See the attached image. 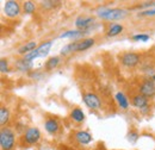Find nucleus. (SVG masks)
I'll use <instances>...</instances> for the list:
<instances>
[{
    "label": "nucleus",
    "instance_id": "22",
    "mask_svg": "<svg viewBox=\"0 0 155 150\" xmlns=\"http://www.w3.org/2000/svg\"><path fill=\"white\" fill-rule=\"evenodd\" d=\"M23 10H24L25 13L32 15L35 12V10H36V5L34 2H31V1H25L24 5H23Z\"/></svg>",
    "mask_w": 155,
    "mask_h": 150
},
{
    "label": "nucleus",
    "instance_id": "11",
    "mask_svg": "<svg viewBox=\"0 0 155 150\" xmlns=\"http://www.w3.org/2000/svg\"><path fill=\"white\" fill-rule=\"evenodd\" d=\"M44 128H45L48 133L54 135V133H56L60 130V124H58V122L55 118H48L44 122Z\"/></svg>",
    "mask_w": 155,
    "mask_h": 150
},
{
    "label": "nucleus",
    "instance_id": "16",
    "mask_svg": "<svg viewBox=\"0 0 155 150\" xmlns=\"http://www.w3.org/2000/svg\"><path fill=\"white\" fill-rule=\"evenodd\" d=\"M51 44L53 42L51 41H48V42H43L38 48H37V53H38V56L39 57H44L47 56L49 54V50L51 48Z\"/></svg>",
    "mask_w": 155,
    "mask_h": 150
},
{
    "label": "nucleus",
    "instance_id": "2",
    "mask_svg": "<svg viewBox=\"0 0 155 150\" xmlns=\"http://www.w3.org/2000/svg\"><path fill=\"white\" fill-rule=\"evenodd\" d=\"M97 16L105 20H118L127 16V11L122 8H110V7L100 6L97 10Z\"/></svg>",
    "mask_w": 155,
    "mask_h": 150
},
{
    "label": "nucleus",
    "instance_id": "29",
    "mask_svg": "<svg viewBox=\"0 0 155 150\" xmlns=\"http://www.w3.org/2000/svg\"><path fill=\"white\" fill-rule=\"evenodd\" d=\"M39 75H41V72H39V70H35V72H31V73H30V77H32V79H36V80H38V79H39Z\"/></svg>",
    "mask_w": 155,
    "mask_h": 150
},
{
    "label": "nucleus",
    "instance_id": "26",
    "mask_svg": "<svg viewBox=\"0 0 155 150\" xmlns=\"http://www.w3.org/2000/svg\"><path fill=\"white\" fill-rule=\"evenodd\" d=\"M138 16H142V17H153V16H155V7L154 8H150V10H147V11H143V12H140Z\"/></svg>",
    "mask_w": 155,
    "mask_h": 150
},
{
    "label": "nucleus",
    "instance_id": "17",
    "mask_svg": "<svg viewBox=\"0 0 155 150\" xmlns=\"http://www.w3.org/2000/svg\"><path fill=\"white\" fill-rule=\"evenodd\" d=\"M116 101H117V104L119 105V107L123 109V110H127V109L129 107L128 98L124 95L123 92H117L116 93Z\"/></svg>",
    "mask_w": 155,
    "mask_h": 150
},
{
    "label": "nucleus",
    "instance_id": "4",
    "mask_svg": "<svg viewBox=\"0 0 155 150\" xmlns=\"http://www.w3.org/2000/svg\"><path fill=\"white\" fill-rule=\"evenodd\" d=\"M41 138V132L37 128H29L26 131L24 132L21 139H23V143L26 144V145H34L36 144Z\"/></svg>",
    "mask_w": 155,
    "mask_h": 150
},
{
    "label": "nucleus",
    "instance_id": "6",
    "mask_svg": "<svg viewBox=\"0 0 155 150\" xmlns=\"http://www.w3.org/2000/svg\"><path fill=\"white\" fill-rule=\"evenodd\" d=\"M4 12L8 18H16L20 15V5L18 1L7 0L4 6Z\"/></svg>",
    "mask_w": 155,
    "mask_h": 150
},
{
    "label": "nucleus",
    "instance_id": "19",
    "mask_svg": "<svg viewBox=\"0 0 155 150\" xmlns=\"http://www.w3.org/2000/svg\"><path fill=\"white\" fill-rule=\"evenodd\" d=\"M17 67H18V69L20 72H30L31 68H32V62L21 58L20 61L17 62Z\"/></svg>",
    "mask_w": 155,
    "mask_h": 150
},
{
    "label": "nucleus",
    "instance_id": "21",
    "mask_svg": "<svg viewBox=\"0 0 155 150\" xmlns=\"http://www.w3.org/2000/svg\"><path fill=\"white\" fill-rule=\"evenodd\" d=\"M10 119V112L6 107H1L0 109V124L5 125Z\"/></svg>",
    "mask_w": 155,
    "mask_h": 150
},
{
    "label": "nucleus",
    "instance_id": "27",
    "mask_svg": "<svg viewBox=\"0 0 155 150\" xmlns=\"http://www.w3.org/2000/svg\"><path fill=\"white\" fill-rule=\"evenodd\" d=\"M128 139H129V142L135 143L136 141L138 139V133L135 131H130L129 132V135H128Z\"/></svg>",
    "mask_w": 155,
    "mask_h": 150
},
{
    "label": "nucleus",
    "instance_id": "8",
    "mask_svg": "<svg viewBox=\"0 0 155 150\" xmlns=\"http://www.w3.org/2000/svg\"><path fill=\"white\" fill-rule=\"evenodd\" d=\"M82 99H84V103L86 104V106L91 110H98L101 106V101H100V99H99L97 94L85 93L82 95Z\"/></svg>",
    "mask_w": 155,
    "mask_h": 150
},
{
    "label": "nucleus",
    "instance_id": "14",
    "mask_svg": "<svg viewBox=\"0 0 155 150\" xmlns=\"http://www.w3.org/2000/svg\"><path fill=\"white\" fill-rule=\"evenodd\" d=\"M71 118L72 120H74L75 123H82L85 120V114L82 112V110L80 107H74L71 111Z\"/></svg>",
    "mask_w": 155,
    "mask_h": 150
},
{
    "label": "nucleus",
    "instance_id": "30",
    "mask_svg": "<svg viewBox=\"0 0 155 150\" xmlns=\"http://www.w3.org/2000/svg\"><path fill=\"white\" fill-rule=\"evenodd\" d=\"M155 5V1H149V2H144L142 5V7H150V6H154Z\"/></svg>",
    "mask_w": 155,
    "mask_h": 150
},
{
    "label": "nucleus",
    "instance_id": "3",
    "mask_svg": "<svg viewBox=\"0 0 155 150\" xmlns=\"http://www.w3.org/2000/svg\"><path fill=\"white\" fill-rule=\"evenodd\" d=\"M16 143V135L10 128H2L0 131V145L2 150H12Z\"/></svg>",
    "mask_w": 155,
    "mask_h": 150
},
{
    "label": "nucleus",
    "instance_id": "24",
    "mask_svg": "<svg viewBox=\"0 0 155 150\" xmlns=\"http://www.w3.org/2000/svg\"><path fill=\"white\" fill-rule=\"evenodd\" d=\"M0 72L2 74H6L8 72V63L5 58H1V61H0Z\"/></svg>",
    "mask_w": 155,
    "mask_h": 150
},
{
    "label": "nucleus",
    "instance_id": "28",
    "mask_svg": "<svg viewBox=\"0 0 155 150\" xmlns=\"http://www.w3.org/2000/svg\"><path fill=\"white\" fill-rule=\"evenodd\" d=\"M55 6L54 1H42V7L43 8H53Z\"/></svg>",
    "mask_w": 155,
    "mask_h": 150
},
{
    "label": "nucleus",
    "instance_id": "23",
    "mask_svg": "<svg viewBox=\"0 0 155 150\" xmlns=\"http://www.w3.org/2000/svg\"><path fill=\"white\" fill-rule=\"evenodd\" d=\"M149 35H146V34H138V35H134L131 39L136 41V42H148L149 41Z\"/></svg>",
    "mask_w": 155,
    "mask_h": 150
},
{
    "label": "nucleus",
    "instance_id": "1",
    "mask_svg": "<svg viewBox=\"0 0 155 150\" xmlns=\"http://www.w3.org/2000/svg\"><path fill=\"white\" fill-rule=\"evenodd\" d=\"M94 43H96L94 38H84V39H80V41H75L73 43H69V44L64 45L61 49V55L67 56V55H71V54L77 53V51L87 50L91 47H93Z\"/></svg>",
    "mask_w": 155,
    "mask_h": 150
},
{
    "label": "nucleus",
    "instance_id": "7",
    "mask_svg": "<svg viewBox=\"0 0 155 150\" xmlns=\"http://www.w3.org/2000/svg\"><path fill=\"white\" fill-rule=\"evenodd\" d=\"M140 94L144 95L146 98H154L155 96V83L144 77V80L140 85Z\"/></svg>",
    "mask_w": 155,
    "mask_h": 150
},
{
    "label": "nucleus",
    "instance_id": "5",
    "mask_svg": "<svg viewBox=\"0 0 155 150\" xmlns=\"http://www.w3.org/2000/svg\"><path fill=\"white\" fill-rule=\"evenodd\" d=\"M120 62L127 68H135L141 62V56L137 53H125L120 57Z\"/></svg>",
    "mask_w": 155,
    "mask_h": 150
},
{
    "label": "nucleus",
    "instance_id": "13",
    "mask_svg": "<svg viewBox=\"0 0 155 150\" xmlns=\"http://www.w3.org/2000/svg\"><path fill=\"white\" fill-rule=\"evenodd\" d=\"M75 139L81 144H88L92 141V136L87 131H78L75 133Z\"/></svg>",
    "mask_w": 155,
    "mask_h": 150
},
{
    "label": "nucleus",
    "instance_id": "15",
    "mask_svg": "<svg viewBox=\"0 0 155 150\" xmlns=\"http://www.w3.org/2000/svg\"><path fill=\"white\" fill-rule=\"evenodd\" d=\"M122 31H123V25H120V24H118V23H114V24H110L106 35H107L109 37H115L117 35H119Z\"/></svg>",
    "mask_w": 155,
    "mask_h": 150
},
{
    "label": "nucleus",
    "instance_id": "31",
    "mask_svg": "<svg viewBox=\"0 0 155 150\" xmlns=\"http://www.w3.org/2000/svg\"><path fill=\"white\" fill-rule=\"evenodd\" d=\"M154 150H155V149H154Z\"/></svg>",
    "mask_w": 155,
    "mask_h": 150
},
{
    "label": "nucleus",
    "instance_id": "10",
    "mask_svg": "<svg viewBox=\"0 0 155 150\" xmlns=\"http://www.w3.org/2000/svg\"><path fill=\"white\" fill-rule=\"evenodd\" d=\"M94 23V18L93 17H86V16H80L78 17L75 20V26L79 30H86L90 31L92 24Z\"/></svg>",
    "mask_w": 155,
    "mask_h": 150
},
{
    "label": "nucleus",
    "instance_id": "12",
    "mask_svg": "<svg viewBox=\"0 0 155 150\" xmlns=\"http://www.w3.org/2000/svg\"><path fill=\"white\" fill-rule=\"evenodd\" d=\"M88 31L86 30H69V31H66L63 32L62 35H60V38H80L82 37L84 35H86Z\"/></svg>",
    "mask_w": 155,
    "mask_h": 150
},
{
    "label": "nucleus",
    "instance_id": "18",
    "mask_svg": "<svg viewBox=\"0 0 155 150\" xmlns=\"http://www.w3.org/2000/svg\"><path fill=\"white\" fill-rule=\"evenodd\" d=\"M35 49H37V43L36 42H29L28 44H24L23 47H20L19 49H18V53L26 55V54L34 51Z\"/></svg>",
    "mask_w": 155,
    "mask_h": 150
},
{
    "label": "nucleus",
    "instance_id": "25",
    "mask_svg": "<svg viewBox=\"0 0 155 150\" xmlns=\"http://www.w3.org/2000/svg\"><path fill=\"white\" fill-rule=\"evenodd\" d=\"M146 79H148L149 81H152L153 83H155V69H148L146 72Z\"/></svg>",
    "mask_w": 155,
    "mask_h": 150
},
{
    "label": "nucleus",
    "instance_id": "20",
    "mask_svg": "<svg viewBox=\"0 0 155 150\" xmlns=\"http://www.w3.org/2000/svg\"><path fill=\"white\" fill-rule=\"evenodd\" d=\"M58 63H60V57H58V56L50 57V58L45 62L44 68H45V70H53L54 68H56V67H58Z\"/></svg>",
    "mask_w": 155,
    "mask_h": 150
},
{
    "label": "nucleus",
    "instance_id": "9",
    "mask_svg": "<svg viewBox=\"0 0 155 150\" xmlns=\"http://www.w3.org/2000/svg\"><path fill=\"white\" fill-rule=\"evenodd\" d=\"M131 105L135 106L136 109H138V110L146 111L148 105H149V101H148V98H146L144 95L138 93L131 98Z\"/></svg>",
    "mask_w": 155,
    "mask_h": 150
}]
</instances>
